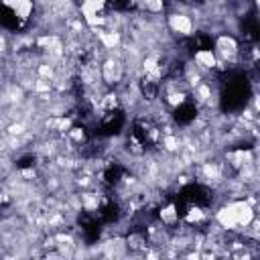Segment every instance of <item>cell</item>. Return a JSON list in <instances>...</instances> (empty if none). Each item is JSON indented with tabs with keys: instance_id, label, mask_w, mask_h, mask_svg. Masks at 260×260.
Segmentation results:
<instances>
[{
	"instance_id": "9a60e30c",
	"label": "cell",
	"mask_w": 260,
	"mask_h": 260,
	"mask_svg": "<svg viewBox=\"0 0 260 260\" xmlns=\"http://www.w3.org/2000/svg\"><path fill=\"white\" fill-rule=\"evenodd\" d=\"M193 2H203V0H193Z\"/></svg>"
},
{
	"instance_id": "5bb4252c",
	"label": "cell",
	"mask_w": 260,
	"mask_h": 260,
	"mask_svg": "<svg viewBox=\"0 0 260 260\" xmlns=\"http://www.w3.org/2000/svg\"><path fill=\"white\" fill-rule=\"evenodd\" d=\"M130 2L132 0H108V4L112 8H116V10H128L130 8Z\"/></svg>"
},
{
	"instance_id": "30bf717a",
	"label": "cell",
	"mask_w": 260,
	"mask_h": 260,
	"mask_svg": "<svg viewBox=\"0 0 260 260\" xmlns=\"http://www.w3.org/2000/svg\"><path fill=\"white\" fill-rule=\"evenodd\" d=\"M122 177H124V167H122L120 162H112V165H108L106 171H104V181H106L108 185H118V183L122 181Z\"/></svg>"
},
{
	"instance_id": "5b68a950",
	"label": "cell",
	"mask_w": 260,
	"mask_h": 260,
	"mask_svg": "<svg viewBox=\"0 0 260 260\" xmlns=\"http://www.w3.org/2000/svg\"><path fill=\"white\" fill-rule=\"evenodd\" d=\"M79 225H81V230H83V236H85V242H87V244L98 242V238L102 236L100 221H98L95 217H91L89 213H85V211L79 213Z\"/></svg>"
},
{
	"instance_id": "8992f818",
	"label": "cell",
	"mask_w": 260,
	"mask_h": 260,
	"mask_svg": "<svg viewBox=\"0 0 260 260\" xmlns=\"http://www.w3.org/2000/svg\"><path fill=\"white\" fill-rule=\"evenodd\" d=\"M0 24L8 30H18L22 28V16L8 4H0Z\"/></svg>"
},
{
	"instance_id": "3957f363",
	"label": "cell",
	"mask_w": 260,
	"mask_h": 260,
	"mask_svg": "<svg viewBox=\"0 0 260 260\" xmlns=\"http://www.w3.org/2000/svg\"><path fill=\"white\" fill-rule=\"evenodd\" d=\"M177 195H179L183 201H187L189 207H191V205H195V207H207V205L213 201V193H211L207 187L199 185V183H189V185H185Z\"/></svg>"
},
{
	"instance_id": "ba28073f",
	"label": "cell",
	"mask_w": 260,
	"mask_h": 260,
	"mask_svg": "<svg viewBox=\"0 0 260 260\" xmlns=\"http://www.w3.org/2000/svg\"><path fill=\"white\" fill-rule=\"evenodd\" d=\"M100 217H102V221H106V223L118 221V219H120V205H118L116 201H112V199H106V201L100 205Z\"/></svg>"
},
{
	"instance_id": "52a82bcc",
	"label": "cell",
	"mask_w": 260,
	"mask_h": 260,
	"mask_svg": "<svg viewBox=\"0 0 260 260\" xmlns=\"http://www.w3.org/2000/svg\"><path fill=\"white\" fill-rule=\"evenodd\" d=\"M173 118H175L177 124L187 126V124H191V122L197 118V106H195L193 102H181V104L175 108Z\"/></svg>"
},
{
	"instance_id": "8fae6325",
	"label": "cell",
	"mask_w": 260,
	"mask_h": 260,
	"mask_svg": "<svg viewBox=\"0 0 260 260\" xmlns=\"http://www.w3.org/2000/svg\"><path fill=\"white\" fill-rule=\"evenodd\" d=\"M242 30H244V39L246 41H256L258 39V22H256V16H248L244 22H242Z\"/></svg>"
},
{
	"instance_id": "9c48e42d",
	"label": "cell",
	"mask_w": 260,
	"mask_h": 260,
	"mask_svg": "<svg viewBox=\"0 0 260 260\" xmlns=\"http://www.w3.org/2000/svg\"><path fill=\"white\" fill-rule=\"evenodd\" d=\"M187 47H189L191 53H197V51H211V49H213V39H211L209 35H205V32H199V35H195V37H191V39L187 41Z\"/></svg>"
},
{
	"instance_id": "7c38bea8",
	"label": "cell",
	"mask_w": 260,
	"mask_h": 260,
	"mask_svg": "<svg viewBox=\"0 0 260 260\" xmlns=\"http://www.w3.org/2000/svg\"><path fill=\"white\" fill-rule=\"evenodd\" d=\"M140 91H142V95L146 100H152L156 95V91H158V83L152 81V79H142L140 81Z\"/></svg>"
},
{
	"instance_id": "277c9868",
	"label": "cell",
	"mask_w": 260,
	"mask_h": 260,
	"mask_svg": "<svg viewBox=\"0 0 260 260\" xmlns=\"http://www.w3.org/2000/svg\"><path fill=\"white\" fill-rule=\"evenodd\" d=\"M124 122H126V118H124V112L122 110H110L102 118V122H100V126H98L95 132L100 136H114V134H118L122 130Z\"/></svg>"
},
{
	"instance_id": "6da1fadb",
	"label": "cell",
	"mask_w": 260,
	"mask_h": 260,
	"mask_svg": "<svg viewBox=\"0 0 260 260\" xmlns=\"http://www.w3.org/2000/svg\"><path fill=\"white\" fill-rule=\"evenodd\" d=\"M252 87L244 73H230L221 83V110L238 112L250 100Z\"/></svg>"
},
{
	"instance_id": "4fadbf2b",
	"label": "cell",
	"mask_w": 260,
	"mask_h": 260,
	"mask_svg": "<svg viewBox=\"0 0 260 260\" xmlns=\"http://www.w3.org/2000/svg\"><path fill=\"white\" fill-rule=\"evenodd\" d=\"M35 154H24V156H20L18 160H16V169H20V171H24V169H32L35 167Z\"/></svg>"
},
{
	"instance_id": "7a4b0ae2",
	"label": "cell",
	"mask_w": 260,
	"mask_h": 260,
	"mask_svg": "<svg viewBox=\"0 0 260 260\" xmlns=\"http://www.w3.org/2000/svg\"><path fill=\"white\" fill-rule=\"evenodd\" d=\"M132 136L140 146L154 148L158 142V128L150 120L140 118V120H134V124H132Z\"/></svg>"
}]
</instances>
